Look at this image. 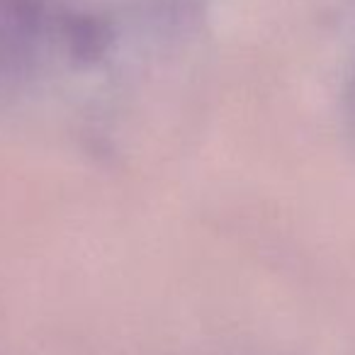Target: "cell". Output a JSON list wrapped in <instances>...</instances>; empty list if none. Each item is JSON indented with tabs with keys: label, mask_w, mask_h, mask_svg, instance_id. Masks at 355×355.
<instances>
[{
	"label": "cell",
	"mask_w": 355,
	"mask_h": 355,
	"mask_svg": "<svg viewBox=\"0 0 355 355\" xmlns=\"http://www.w3.org/2000/svg\"><path fill=\"white\" fill-rule=\"evenodd\" d=\"M61 35H64L69 56L80 66L98 64L105 59L114 42V30L105 17L90 15V12H71L61 20Z\"/></svg>",
	"instance_id": "cell-2"
},
{
	"label": "cell",
	"mask_w": 355,
	"mask_h": 355,
	"mask_svg": "<svg viewBox=\"0 0 355 355\" xmlns=\"http://www.w3.org/2000/svg\"><path fill=\"white\" fill-rule=\"evenodd\" d=\"M44 20L42 0H0V76H15L30 66Z\"/></svg>",
	"instance_id": "cell-1"
}]
</instances>
